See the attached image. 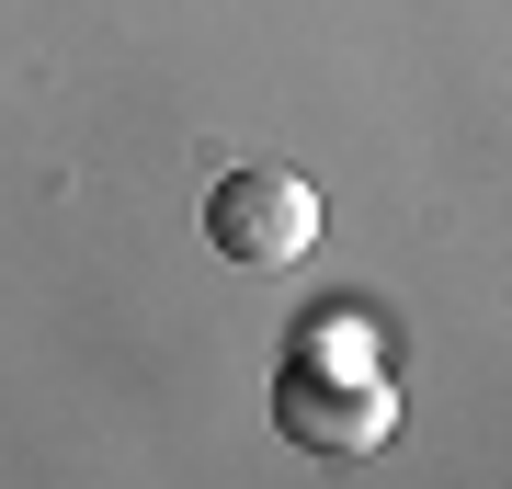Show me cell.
<instances>
[{
	"mask_svg": "<svg viewBox=\"0 0 512 489\" xmlns=\"http://www.w3.org/2000/svg\"><path fill=\"white\" fill-rule=\"evenodd\" d=\"M205 239H217L228 262H251V273L308 262V239H319V194H308L296 171L251 160V171H228L217 194H205Z\"/></svg>",
	"mask_w": 512,
	"mask_h": 489,
	"instance_id": "1",
	"label": "cell"
},
{
	"mask_svg": "<svg viewBox=\"0 0 512 489\" xmlns=\"http://www.w3.org/2000/svg\"><path fill=\"white\" fill-rule=\"evenodd\" d=\"M274 421L296 444H330V455H353V444H376L387 433V387H376V364H342V353H296L285 364V387H274Z\"/></svg>",
	"mask_w": 512,
	"mask_h": 489,
	"instance_id": "2",
	"label": "cell"
}]
</instances>
